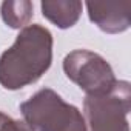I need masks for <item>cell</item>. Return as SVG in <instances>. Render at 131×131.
Segmentation results:
<instances>
[{
	"mask_svg": "<svg viewBox=\"0 0 131 131\" xmlns=\"http://www.w3.org/2000/svg\"><path fill=\"white\" fill-rule=\"evenodd\" d=\"M52 34L39 23L20 29L14 43L0 56V85L16 91L36 83L52 63Z\"/></svg>",
	"mask_w": 131,
	"mask_h": 131,
	"instance_id": "6da1fadb",
	"label": "cell"
},
{
	"mask_svg": "<svg viewBox=\"0 0 131 131\" xmlns=\"http://www.w3.org/2000/svg\"><path fill=\"white\" fill-rule=\"evenodd\" d=\"M20 113L34 131H86L82 111L51 88H42L20 103Z\"/></svg>",
	"mask_w": 131,
	"mask_h": 131,
	"instance_id": "7a4b0ae2",
	"label": "cell"
},
{
	"mask_svg": "<svg viewBox=\"0 0 131 131\" xmlns=\"http://www.w3.org/2000/svg\"><path fill=\"white\" fill-rule=\"evenodd\" d=\"M129 110L131 85L126 80H117L108 93L85 97L83 117L86 131H129Z\"/></svg>",
	"mask_w": 131,
	"mask_h": 131,
	"instance_id": "3957f363",
	"label": "cell"
},
{
	"mask_svg": "<svg viewBox=\"0 0 131 131\" xmlns=\"http://www.w3.org/2000/svg\"><path fill=\"white\" fill-rule=\"evenodd\" d=\"M63 71L86 96L108 93L117 82L111 65L97 52L74 49L63 59Z\"/></svg>",
	"mask_w": 131,
	"mask_h": 131,
	"instance_id": "277c9868",
	"label": "cell"
},
{
	"mask_svg": "<svg viewBox=\"0 0 131 131\" xmlns=\"http://www.w3.org/2000/svg\"><path fill=\"white\" fill-rule=\"evenodd\" d=\"M90 20L106 34H119L131 25V2H86Z\"/></svg>",
	"mask_w": 131,
	"mask_h": 131,
	"instance_id": "5b68a950",
	"label": "cell"
},
{
	"mask_svg": "<svg viewBox=\"0 0 131 131\" xmlns=\"http://www.w3.org/2000/svg\"><path fill=\"white\" fill-rule=\"evenodd\" d=\"M40 9L42 16L59 29H68L79 22L83 3L79 0H45L40 3Z\"/></svg>",
	"mask_w": 131,
	"mask_h": 131,
	"instance_id": "8992f818",
	"label": "cell"
},
{
	"mask_svg": "<svg viewBox=\"0 0 131 131\" xmlns=\"http://www.w3.org/2000/svg\"><path fill=\"white\" fill-rule=\"evenodd\" d=\"M34 5L29 0H8L0 5L2 20L13 29H23L32 19Z\"/></svg>",
	"mask_w": 131,
	"mask_h": 131,
	"instance_id": "52a82bcc",
	"label": "cell"
},
{
	"mask_svg": "<svg viewBox=\"0 0 131 131\" xmlns=\"http://www.w3.org/2000/svg\"><path fill=\"white\" fill-rule=\"evenodd\" d=\"M0 131H34L25 120L13 119L6 114L0 117Z\"/></svg>",
	"mask_w": 131,
	"mask_h": 131,
	"instance_id": "ba28073f",
	"label": "cell"
},
{
	"mask_svg": "<svg viewBox=\"0 0 131 131\" xmlns=\"http://www.w3.org/2000/svg\"><path fill=\"white\" fill-rule=\"evenodd\" d=\"M2 114H3V113H2V111H0V117H2Z\"/></svg>",
	"mask_w": 131,
	"mask_h": 131,
	"instance_id": "9c48e42d",
	"label": "cell"
}]
</instances>
